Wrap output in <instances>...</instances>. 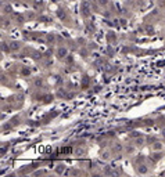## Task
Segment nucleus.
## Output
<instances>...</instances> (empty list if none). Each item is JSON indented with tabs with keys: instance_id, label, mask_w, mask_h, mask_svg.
<instances>
[{
	"instance_id": "obj_1",
	"label": "nucleus",
	"mask_w": 165,
	"mask_h": 177,
	"mask_svg": "<svg viewBox=\"0 0 165 177\" xmlns=\"http://www.w3.org/2000/svg\"><path fill=\"white\" fill-rule=\"evenodd\" d=\"M65 54H67V50H65V49H61V50H60V57H64Z\"/></svg>"
},
{
	"instance_id": "obj_5",
	"label": "nucleus",
	"mask_w": 165,
	"mask_h": 177,
	"mask_svg": "<svg viewBox=\"0 0 165 177\" xmlns=\"http://www.w3.org/2000/svg\"><path fill=\"white\" fill-rule=\"evenodd\" d=\"M164 136H165V130H164Z\"/></svg>"
},
{
	"instance_id": "obj_4",
	"label": "nucleus",
	"mask_w": 165,
	"mask_h": 177,
	"mask_svg": "<svg viewBox=\"0 0 165 177\" xmlns=\"http://www.w3.org/2000/svg\"><path fill=\"white\" fill-rule=\"evenodd\" d=\"M76 154H79V155H82V154H83V150H76Z\"/></svg>"
},
{
	"instance_id": "obj_2",
	"label": "nucleus",
	"mask_w": 165,
	"mask_h": 177,
	"mask_svg": "<svg viewBox=\"0 0 165 177\" xmlns=\"http://www.w3.org/2000/svg\"><path fill=\"white\" fill-rule=\"evenodd\" d=\"M139 172H140V173H146L147 169L144 167V166H142V167H139Z\"/></svg>"
},
{
	"instance_id": "obj_3",
	"label": "nucleus",
	"mask_w": 165,
	"mask_h": 177,
	"mask_svg": "<svg viewBox=\"0 0 165 177\" xmlns=\"http://www.w3.org/2000/svg\"><path fill=\"white\" fill-rule=\"evenodd\" d=\"M11 47H13V49H18V47H19V44H17V43H13V46H11Z\"/></svg>"
}]
</instances>
